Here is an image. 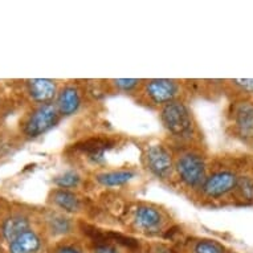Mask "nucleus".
Instances as JSON below:
<instances>
[{
  "label": "nucleus",
  "instance_id": "f257e3e1",
  "mask_svg": "<svg viewBox=\"0 0 253 253\" xmlns=\"http://www.w3.org/2000/svg\"><path fill=\"white\" fill-rule=\"evenodd\" d=\"M161 120L170 133L184 137L191 133L192 120L190 110L180 101H171L163 106L161 112Z\"/></svg>",
  "mask_w": 253,
  "mask_h": 253
},
{
  "label": "nucleus",
  "instance_id": "f03ea898",
  "mask_svg": "<svg viewBox=\"0 0 253 253\" xmlns=\"http://www.w3.org/2000/svg\"><path fill=\"white\" fill-rule=\"evenodd\" d=\"M58 117L60 113L53 104H42L27 117L24 122V133L28 137H39L57 124Z\"/></svg>",
  "mask_w": 253,
  "mask_h": 253
},
{
  "label": "nucleus",
  "instance_id": "7ed1b4c3",
  "mask_svg": "<svg viewBox=\"0 0 253 253\" xmlns=\"http://www.w3.org/2000/svg\"><path fill=\"white\" fill-rule=\"evenodd\" d=\"M175 169L179 178L188 187L202 186L206 180V165L198 154H183L176 159Z\"/></svg>",
  "mask_w": 253,
  "mask_h": 253
},
{
  "label": "nucleus",
  "instance_id": "39448f33",
  "mask_svg": "<svg viewBox=\"0 0 253 253\" xmlns=\"http://www.w3.org/2000/svg\"><path fill=\"white\" fill-rule=\"evenodd\" d=\"M145 93L154 104L166 105L175 101V97L179 93V85L174 80H150L145 84Z\"/></svg>",
  "mask_w": 253,
  "mask_h": 253
},
{
  "label": "nucleus",
  "instance_id": "9d476101",
  "mask_svg": "<svg viewBox=\"0 0 253 253\" xmlns=\"http://www.w3.org/2000/svg\"><path fill=\"white\" fill-rule=\"evenodd\" d=\"M81 105V96L80 91L75 86L64 87L57 96V108L58 113L62 116H71L79 110Z\"/></svg>",
  "mask_w": 253,
  "mask_h": 253
},
{
  "label": "nucleus",
  "instance_id": "0eeeda50",
  "mask_svg": "<svg viewBox=\"0 0 253 253\" xmlns=\"http://www.w3.org/2000/svg\"><path fill=\"white\" fill-rule=\"evenodd\" d=\"M134 225L142 232L155 233L162 228L165 219L161 211L150 206H139L135 208L133 216Z\"/></svg>",
  "mask_w": 253,
  "mask_h": 253
},
{
  "label": "nucleus",
  "instance_id": "5701e85b",
  "mask_svg": "<svg viewBox=\"0 0 253 253\" xmlns=\"http://www.w3.org/2000/svg\"><path fill=\"white\" fill-rule=\"evenodd\" d=\"M54 253H81L79 249L73 248V247H60L54 251Z\"/></svg>",
  "mask_w": 253,
  "mask_h": 253
},
{
  "label": "nucleus",
  "instance_id": "4be33fe9",
  "mask_svg": "<svg viewBox=\"0 0 253 253\" xmlns=\"http://www.w3.org/2000/svg\"><path fill=\"white\" fill-rule=\"evenodd\" d=\"M94 253H118L114 248H112L110 245H106V244H102V245H98L94 251Z\"/></svg>",
  "mask_w": 253,
  "mask_h": 253
},
{
  "label": "nucleus",
  "instance_id": "4468645a",
  "mask_svg": "<svg viewBox=\"0 0 253 253\" xmlns=\"http://www.w3.org/2000/svg\"><path fill=\"white\" fill-rule=\"evenodd\" d=\"M53 203L68 212H77L81 207L80 199L75 194L67 190H57L53 192Z\"/></svg>",
  "mask_w": 253,
  "mask_h": 253
},
{
  "label": "nucleus",
  "instance_id": "aec40b11",
  "mask_svg": "<svg viewBox=\"0 0 253 253\" xmlns=\"http://www.w3.org/2000/svg\"><path fill=\"white\" fill-rule=\"evenodd\" d=\"M52 229L56 233H65L69 229V221L62 217H56L52 220Z\"/></svg>",
  "mask_w": 253,
  "mask_h": 253
},
{
  "label": "nucleus",
  "instance_id": "2eb2a0df",
  "mask_svg": "<svg viewBox=\"0 0 253 253\" xmlns=\"http://www.w3.org/2000/svg\"><path fill=\"white\" fill-rule=\"evenodd\" d=\"M131 178H134L133 171L127 170H120V171H110V172H104L97 176L98 183H101L102 186L106 187H116L121 186L127 183Z\"/></svg>",
  "mask_w": 253,
  "mask_h": 253
},
{
  "label": "nucleus",
  "instance_id": "6ab92c4d",
  "mask_svg": "<svg viewBox=\"0 0 253 253\" xmlns=\"http://www.w3.org/2000/svg\"><path fill=\"white\" fill-rule=\"evenodd\" d=\"M114 85H116L120 90H124V91H130L135 89V87L139 85V80H135V79H121V80H114L113 81Z\"/></svg>",
  "mask_w": 253,
  "mask_h": 253
},
{
  "label": "nucleus",
  "instance_id": "6e6552de",
  "mask_svg": "<svg viewBox=\"0 0 253 253\" xmlns=\"http://www.w3.org/2000/svg\"><path fill=\"white\" fill-rule=\"evenodd\" d=\"M28 91L36 102L49 104L57 93V86L52 80L35 79L28 81Z\"/></svg>",
  "mask_w": 253,
  "mask_h": 253
},
{
  "label": "nucleus",
  "instance_id": "20e7f679",
  "mask_svg": "<svg viewBox=\"0 0 253 253\" xmlns=\"http://www.w3.org/2000/svg\"><path fill=\"white\" fill-rule=\"evenodd\" d=\"M146 166L155 176L161 179H166L170 176L174 162L170 151L161 145H153L147 147L145 154Z\"/></svg>",
  "mask_w": 253,
  "mask_h": 253
},
{
  "label": "nucleus",
  "instance_id": "f3484780",
  "mask_svg": "<svg viewBox=\"0 0 253 253\" xmlns=\"http://www.w3.org/2000/svg\"><path fill=\"white\" fill-rule=\"evenodd\" d=\"M224 249L216 241L200 240L194 247V253H224Z\"/></svg>",
  "mask_w": 253,
  "mask_h": 253
},
{
  "label": "nucleus",
  "instance_id": "b1692460",
  "mask_svg": "<svg viewBox=\"0 0 253 253\" xmlns=\"http://www.w3.org/2000/svg\"><path fill=\"white\" fill-rule=\"evenodd\" d=\"M157 253H171V251H169V249L166 248H159L157 251Z\"/></svg>",
  "mask_w": 253,
  "mask_h": 253
},
{
  "label": "nucleus",
  "instance_id": "ddd939ff",
  "mask_svg": "<svg viewBox=\"0 0 253 253\" xmlns=\"http://www.w3.org/2000/svg\"><path fill=\"white\" fill-rule=\"evenodd\" d=\"M112 142L109 139H102V138H90L87 141L77 145V149L83 150L84 153L89 154V158L94 161H101L104 158V154L106 150L112 147Z\"/></svg>",
  "mask_w": 253,
  "mask_h": 253
},
{
  "label": "nucleus",
  "instance_id": "423d86ee",
  "mask_svg": "<svg viewBox=\"0 0 253 253\" xmlns=\"http://www.w3.org/2000/svg\"><path fill=\"white\" fill-rule=\"evenodd\" d=\"M237 184V176L231 171H220L211 175L203 183V192L210 198H220L232 191Z\"/></svg>",
  "mask_w": 253,
  "mask_h": 253
},
{
  "label": "nucleus",
  "instance_id": "dca6fc26",
  "mask_svg": "<svg viewBox=\"0 0 253 253\" xmlns=\"http://www.w3.org/2000/svg\"><path fill=\"white\" fill-rule=\"evenodd\" d=\"M80 175L75 171H68L61 176H57L54 179V184L60 187V190H67V188H75L79 186Z\"/></svg>",
  "mask_w": 253,
  "mask_h": 253
},
{
  "label": "nucleus",
  "instance_id": "1a4fd4ad",
  "mask_svg": "<svg viewBox=\"0 0 253 253\" xmlns=\"http://www.w3.org/2000/svg\"><path fill=\"white\" fill-rule=\"evenodd\" d=\"M42 248V240L35 231L27 229L20 236L9 243L11 253H38Z\"/></svg>",
  "mask_w": 253,
  "mask_h": 253
},
{
  "label": "nucleus",
  "instance_id": "412c9836",
  "mask_svg": "<svg viewBox=\"0 0 253 253\" xmlns=\"http://www.w3.org/2000/svg\"><path fill=\"white\" fill-rule=\"evenodd\" d=\"M236 85L241 86L245 90L253 91V79H247V80H235Z\"/></svg>",
  "mask_w": 253,
  "mask_h": 253
},
{
  "label": "nucleus",
  "instance_id": "a211bd4d",
  "mask_svg": "<svg viewBox=\"0 0 253 253\" xmlns=\"http://www.w3.org/2000/svg\"><path fill=\"white\" fill-rule=\"evenodd\" d=\"M236 187L245 199H253V182L249 178H237Z\"/></svg>",
  "mask_w": 253,
  "mask_h": 253
},
{
  "label": "nucleus",
  "instance_id": "9b49d317",
  "mask_svg": "<svg viewBox=\"0 0 253 253\" xmlns=\"http://www.w3.org/2000/svg\"><path fill=\"white\" fill-rule=\"evenodd\" d=\"M236 126L243 137L248 138L253 135V105L251 102H243L235 112Z\"/></svg>",
  "mask_w": 253,
  "mask_h": 253
},
{
  "label": "nucleus",
  "instance_id": "f8f14e48",
  "mask_svg": "<svg viewBox=\"0 0 253 253\" xmlns=\"http://www.w3.org/2000/svg\"><path fill=\"white\" fill-rule=\"evenodd\" d=\"M27 229H29L28 219L23 215H13L5 220L3 224V236L11 243Z\"/></svg>",
  "mask_w": 253,
  "mask_h": 253
}]
</instances>
